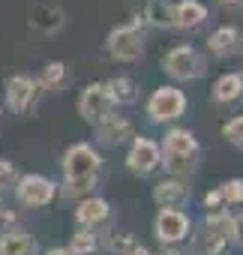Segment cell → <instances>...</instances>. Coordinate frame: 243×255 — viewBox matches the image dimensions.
I'll return each mask as SVG.
<instances>
[{
  "instance_id": "1",
  "label": "cell",
  "mask_w": 243,
  "mask_h": 255,
  "mask_svg": "<svg viewBox=\"0 0 243 255\" xmlns=\"http://www.w3.org/2000/svg\"><path fill=\"white\" fill-rule=\"evenodd\" d=\"M99 171H102L99 150L87 141H75L63 153V186L57 192H63V198H72V201L87 198V195H93Z\"/></svg>"
},
{
  "instance_id": "2",
  "label": "cell",
  "mask_w": 243,
  "mask_h": 255,
  "mask_svg": "<svg viewBox=\"0 0 243 255\" xmlns=\"http://www.w3.org/2000/svg\"><path fill=\"white\" fill-rule=\"evenodd\" d=\"M159 150H162V168L171 177L183 180V177L195 174L198 159H201V144H198L192 129H186V126H174V129H168L165 141L159 144Z\"/></svg>"
},
{
  "instance_id": "3",
  "label": "cell",
  "mask_w": 243,
  "mask_h": 255,
  "mask_svg": "<svg viewBox=\"0 0 243 255\" xmlns=\"http://www.w3.org/2000/svg\"><path fill=\"white\" fill-rule=\"evenodd\" d=\"M162 72L174 81H198L207 72V60L195 45H174L162 57Z\"/></svg>"
},
{
  "instance_id": "4",
  "label": "cell",
  "mask_w": 243,
  "mask_h": 255,
  "mask_svg": "<svg viewBox=\"0 0 243 255\" xmlns=\"http://www.w3.org/2000/svg\"><path fill=\"white\" fill-rule=\"evenodd\" d=\"M186 108H189V99H186V93H183L180 87H174V84L156 87V90L150 93L147 105H144L150 123H159V126L180 120V117L186 114Z\"/></svg>"
},
{
  "instance_id": "5",
  "label": "cell",
  "mask_w": 243,
  "mask_h": 255,
  "mask_svg": "<svg viewBox=\"0 0 243 255\" xmlns=\"http://www.w3.org/2000/svg\"><path fill=\"white\" fill-rule=\"evenodd\" d=\"M105 48L114 60L120 63H138L144 57V33H141V24H117L108 30L105 36Z\"/></svg>"
},
{
  "instance_id": "6",
  "label": "cell",
  "mask_w": 243,
  "mask_h": 255,
  "mask_svg": "<svg viewBox=\"0 0 243 255\" xmlns=\"http://www.w3.org/2000/svg\"><path fill=\"white\" fill-rule=\"evenodd\" d=\"M3 93H6V105H9V111L18 114V117L36 111V105H39V99H42V87H39L36 78L27 75V72H15V75H9L6 84H3Z\"/></svg>"
},
{
  "instance_id": "7",
  "label": "cell",
  "mask_w": 243,
  "mask_h": 255,
  "mask_svg": "<svg viewBox=\"0 0 243 255\" xmlns=\"http://www.w3.org/2000/svg\"><path fill=\"white\" fill-rule=\"evenodd\" d=\"M192 231V219L186 210H174V207H159L156 219H153V234L162 246H180Z\"/></svg>"
},
{
  "instance_id": "8",
  "label": "cell",
  "mask_w": 243,
  "mask_h": 255,
  "mask_svg": "<svg viewBox=\"0 0 243 255\" xmlns=\"http://www.w3.org/2000/svg\"><path fill=\"white\" fill-rule=\"evenodd\" d=\"M78 114H81L90 126H96V123H102L105 117L114 114V102H111V96H108L105 81H90V84L78 93Z\"/></svg>"
},
{
  "instance_id": "9",
  "label": "cell",
  "mask_w": 243,
  "mask_h": 255,
  "mask_svg": "<svg viewBox=\"0 0 243 255\" xmlns=\"http://www.w3.org/2000/svg\"><path fill=\"white\" fill-rule=\"evenodd\" d=\"M15 198L24 207H48L57 198V183L45 174H21L15 183Z\"/></svg>"
},
{
  "instance_id": "10",
  "label": "cell",
  "mask_w": 243,
  "mask_h": 255,
  "mask_svg": "<svg viewBox=\"0 0 243 255\" xmlns=\"http://www.w3.org/2000/svg\"><path fill=\"white\" fill-rule=\"evenodd\" d=\"M126 168L135 174V177H150L153 171L162 168V150L153 138H144V135H135L132 138V147L126 153Z\"/></svg>"
},
{
  "instance_id": "11",
  "label": "cell",
  "mask_w": 243,
  "mask_h": 255,
  "mask_svg": "<svg viewBox=\"0 0 243 255\" xmlns=\"http://www.w3.org/2000/svg\"><path fill=\"white\" fill-rule=\"evenodd\" d=\"M75 222L78 228H87V231H102L108 222H111V204L99 195H87L78 201L75 207Z\"/></svg>"
},
{
  "instance_id": "12",
  "label": "cell",
  "mask_w": 243,
  "mask_h": 255,
  "mask_svg": "<svg viewBox=\"0 0 243 255\" xmlns=\"http://www.w3.org/2000/svg\"><path fill=\"white\" fill-rule=\"evenodd\" d=\"M27 24L42 36H54L66 27V12L57 3H33L27 12Z\"/></svg>"
},
{
  "instance_id": "13",
  "label": "cell",
  "mask_w": 243,
  "mask_h": 255,
  "mask_svg": "<svg viewBox=\"0 0 243 255\" xmlns=\"http://www.w3.org/2000/svg\"><path fill=\"white\" fill-rule=\"evenodd\" d=\"M207 51H210L216 60L237 57V54L243 51V33H240L234 24H222V27H216V30L207 36Z\"/></svg>"
},
{
  "instance_id": "14",
  "label": "cell",
  "mask_w": 243,
  "mask_h": 255,
  "mask_svg": "<svg viewBox=\"0 0 243 255\" xmlns=\"http://www.w3.org/2000/svg\"><path fill=\"white\" fill-rule=\"evenodd\" d=\"M96 138H99V144L117 147V144L135 138V126H132V120L126 114H111L102 123H96Z\"/></svg>"
},
{
  "instance_id": "15",
  "label": "cell",
  "mask_w": 243,
  "mask_h": 255,
  "mask_svg": "<svg viewBox=\"0 0 243 255\" xmlns=\"http://www.w3.org/2000/svg\"><path fill=\"white\" fill-rule=\"evenodd\" d=\"M153 201L159 207H174V210H183L189 201H192V186L186 180H177V177H168V180H159L153 186Z\"/></svg>"
},
{
  "instance_id": "16",
  "label": "cell",
  "mask_w": 243,
  "mask_h": 255,
  "mask_svg": "<svg viewBox=\"0 0 243 255\" xmlns=\"http://www.w3.org/2000/svg\"><path fill=\"white\" fill-rule=\"evenodd\" d=\"M171 9H174V30H186V33L201 30L210 18V12L201 0H177Z\"/></svg>"
},
{
  "instance_id": "17",
  "label": "cell",
  "mask_w": 243,
  "mask_h": 255,
  "mask_svg": "<svg viewBox=\"0 0 243 255\" xmlns=\"http://www.w3.org/2000/svg\"><path fill=\"white\" fill-rule=\"evenodd\" d=\"M210 99L216 105H234L243 99V78L240 72H225L213 81V90H210Z\"/></svg>"
},
{
  "instance_id": "18",
  "label": "cell",
  "mask_w": 243,
  "mask_h": 255,
  "mask_svg": "<svg viewBox=\"0 0 243 255\" xmlns=\"http://www.w3.org/2000/svg\"><path fill=\"white\" fill-rule=\"evenodd\" d=\"M135 24H147L156 30H174V9H171L168 0H147V6Z\"/></svg>"
},
{
  "instance_id": "19",
  "label": "cell",
  "mask_w": 243,
  "mask_h": 255,
  "mask_svg": "<svg viewBox=\"0 0 243 255\" xmlns=\"http://www.w3.org/2000/svg\"><path fill=\"white\" fill-rule=\"evenodd\" d=\"M105 87H108V96H111L114 108H117V105H135V102L141 99V87H138V81L129 78V75H114V78L105 81Z\"/></svg>"
},
{
  "instance_id": "20",
  "label": "cell",
  "mask_w": 243,
  "mask_h": 255,
  "mask_svg": "<svg viewBox=\"0 0 243 255\" xmlns=\"http://www.w3.org/2000/svg\"><path fill=\"white\" fill-rule=\"evenodd\" d=\"M69 66L66 63H60V60H51V63H45L42 66V72H39V78H36V84L42 87V93L48 90V93H60V90H66V84H69Z\"/></svg>"
},
{
  "instance_id": "21",
  "label": "cell",
  "mask_w": 243,
  "mask_h": 255,
  "mask_svg": "<svg viewBox=\"0 0 243 255\" xmlns=\"http://www.w3.org/2000/svg\"><path fill=\"white\" fill-rule=\"evenodd\" d=\"M0 255H36V240L24 228H15L0 237Z\"/></svg>"
},
{
  "instance_id": "22",
  "label": "cell",
  "mask_w": 243,
  "mask_h": 255,
  "mask_svg": "<svg viewBox=\"0 0 243 255\" xmlns=\"http://www.w3.org/2000/svg\"><path fill=\"white\" fill-rule=\"evenodd\" d=\"M69 255H99L102 252V240H99V231H87V228H78L69 240Z\"/></svg>"
},
{
  "instance_id": "23",
  "label": "cell",
  "mask_w": 243,
  "mask_h": 255,
  "mask_svg": "<svg viewBox=\"0 0 243 255\" xmlns=\"http://www.w3.org/2000/svg\"><path fill=\"white\" fill-rule=\"evenodd\" d=\"M228 246H231L228 237L213 234V231H204V228H201V234L195 237V255H225Z\"/></svg>"
},
{
  "instance_id": "24",
  "label": "cell",
  "mask_w": 243,
  "mask_h": 255,
  "mask_svg": "<svg viewBox=\"0 0 243 255\" xmlns=\"http://www.w3.org/2000/svg\"><path fill=\"white\" fill-rule=\"evenodd\" d=\"M201 228L204 231H213V234H222V237L231 240V213L228 210H207Z\"/></svg>"
},
{
  "instance_id": "25",
  "label": "cell",
  "mask_w": 243,
  "mask_h": 255,
  "mask_svg": "<svg viewBox=\"0 0 243 255\" xmlns=\"http://www.w3.org/2000/svg\"><path fill=\"white\" fill-rule=\"evenodd\" d=\"M222 138H225L231 147L243 150V114H234V117L225 120V126H222Z\"/></svg>"
},
{
  "instance_id": "26",
  "label": "cell",
  "mask_w": 243,
  "mask_h": 255,
  "mask_svg": "<svg viewBox=\"0 0 243 255\" xmlns=\"http://www.w3.org/2000/svg\"><path fill=\"white\" fill-rule=\"evenodd\" d=\"M219 192H222L225 204L240 207V204H243V177H231V180H225V183L219 186Z\"/></svg>"
},
{
  "instance_id": "27",
  "label": "cell",
  "mask_w": 243,
  "mask_h": 255,
  "mask_svg": "<svg viewBox=\"0 0 243 255\" xmlns=\"http://www.w3.org/2000/svg\"><path fill=\"white\" fill-rule=\"evenodd\" d=\"M135 243H138V240H135L132 234H117V231H114V234H108V243H105L102 249H108V252H117V255H126V252H129Z\"/></svg>"
},
{
  "instance_id": "28",
  "label": "cell",
  "mask_w": 243,
  "mask_h": 255,
  "mask_svg": "<svg viewBox=\"0 0 243 255\" xmlns=\"http://www.w3.org/2000/svg\"><path fill=\"white\" fill-rule=\"evenodd\" d=\"M18 183V171L9 159H0V189L3 186H15Z\"/></svg>"
},
{
  "instance_id": "29",
  "label": "cell",
  "mask_w": 243,
  "mask_h": 255,
  "mask_svg": "<svg viewBox=\"0 0 243 255\" xmlns=\"http://www.w3.org/2000/svg\"><path fill=\"white\" fill-rule=\"evenodd\" d=\"M15 228H18V216L12 210H0V237L9 234V231H15Z\"/></svg>"
},
{
  "instance_id": "30",
  "label": "cell",
  "mask_w": 243,
  "mask_h": 255,
  "mask_svg": "<svg viewBox=\"0 0 243 255\" xmlns=\"http://www.w3.org/2000/svg\"><path fill=\"white\" fill-rule=\"evenodd\" d=\"M231 243L243 249V210L237 216H231Z\"/></svg>"
},
{
  "instance_id": "31",
  "label": "cell",
  "mask_w": 243,
  "mask_h": 255,
  "mask_svg": "<svg viewBox=\"0 0 243 255\" xmlns=\"http://www.w3.org/2000/svg\"><path fill=\"white\" fill-rule=\"evenodd\" d=\"M222 207H225L222 192H219V189H210V192L204 195V210H222Z\"/></svg>"
},
{
  "instance_id": "32",
  "label": "cell",
  "mask_w": 243,
  "mask_h": 255,
  "mask_svg": "<svg viewBox=\"0 0 243 255\" xmlns=\"http://www.w3.org/2000/svg\"><path fill=\"white\" fill-rule=\"evenodd\" d=\"M126 255H153V252H150V249H147L144 243H135V246H132V249H129Z\"/></svg>"
},
{
  "instance_id": "33",
  "label": "cell",
  "mask_w": 243,
  "mask_h": 255,
  "mask_svg": "<svg viewBox=\"0 0 243 255\" xmlns=\"http://www.w3.org/2000/svg\"><path fill=\"white\" fill-rule=\"evenodd\" d=\"M45 255H69V249H66V246H51Z\"/></svg>"
},
{
  "instance_id": "34",
  "label": "cell",
  "mask_w": 243,
  "mask_h": 255,
  "mask_svg": "<svg viewBox=\"0 0 243 255\" xmlns=\"http://www.w3.org/2000/svg\"><path fill=\"white\" fill-rule=\"evenodd\" d=\"M225 6H243V0H222Z\"/></svg>"
},
{
  "instance_id": "35",
  "label": "cell",
  "mask_w": 243,
  "mask_h": 255,
  "mask_svg": "<svg viewBox=\"0 0 243 255\" xmlns=\"http://www.w3.org/2000/svg\"><path fill=\"white\" fill-rule=\"evenodd\" d=\"M0 201H3V189H0Z\"/></svg>"
},
{
  "instance_id": "36",
  "label": "cell",
  "mask_w": 243,
  "mask_h": 255,
  "mask_svg": "<svg viewBox=\"0 0 243 255\" xmlns=\"http://www.w3.org/2000/svg\"><path fill=\"white\" fill-rule=\"evenodd\" d=\"M0 117H3V108H0Z\"/></svg>"
},
{
  "instance_id": "37",
  "label": "cell",
  "mask_w": 243,
  "mask_h": 255,
  "mask_svg": "<svg viewBox=\"0 0 243 255\" xmlns=\"http://www.w3.org/2000/svg\"><path fill=\"white\" fill-rule=\"evenodd\" d=\"M240 78H243V72H240Z\"/></svg>"
}]
</instances>
